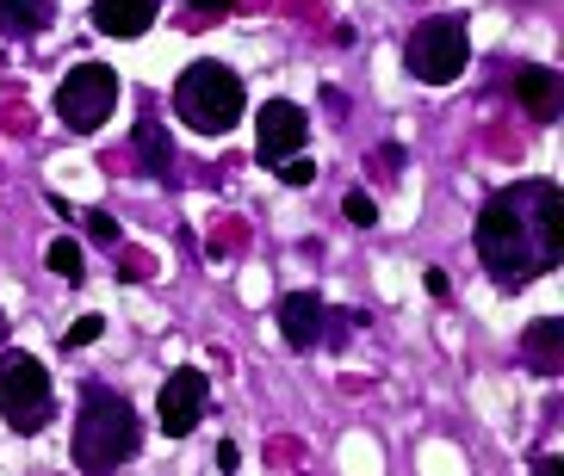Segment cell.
Masks as SVG:
<instances>
[{"label":"cell","mask_w":564,"mask_h":476,"mask_svg":"<svg viewBox=\"0 0 564 476\" xmlns=\"http://www.w3.org/2000/svg\"><path fill=\"white\" fill-rule=\"evenodd\" d=\"M478 261L502 291H521L528 279L564 261V192L552 180L502 186L478 211Z\"/></svg>","instance_id":"cell-1"},{"label":"cell","mask_w":564,"mask_h":476,"mask_svg":"<svg viewBox=\"0 0 564 476\" xmlns=\"http://www.w3.org/2000/svg\"><path fill=\"white\" fill-rule=\"evenodd\" d=\"M137 458V414L131 402H118L112 390H87L82 402V428H75V464L82 471H118Z\"/></svg>","instance_id":"cell-2"},{"label":"cell","mask_w":564,"mask_h":476,"mask_svg":"<svg viewBox=\"0 0 564 476\" xmlns=\"http://www.w3.org/2000/svg\"><path fill=\"white\" fill-rule=\"evenodd\" d=\"M242 106H249V99H242V81H236V68H224V63H193L181 81H174V112L205 136L236 131Z\"/></svg>","instance_id":"cell-3"},{"label":"cell","mask_w":564,"mask_h":476,"mask_svg":"<svg viewBox=\"0 0 564 476\" xmlns=\"http://www.w3.org/2000/svg\"><path fill=\"white\" fill-rule=\"evenodd\" d=\"M56 414V396H51V372L25 353L0 359V421L13 433H44Z\"/></svg>","instance_id":"cell-4"},{"label":"cell","mask_w":564,"mask_h":476,"mask_svg":"<svg viewBox=\"0 0 564 476\" xmlns=\"http://www.w3.org/2000/svg\"><path fill=\"white\" fill-rule=\"evenodd\" d=\"M403 56H410V75L429 87H447L465 75V63H471V37H465V19H422L410 32V44H403Z\"/></svg>","instance_id":"cell-5"},{"label":"cell","mask_w":564,"mask_h":476,"mask_svg":"<svg viewBox=\"0 0 564 476\" xmlns=\"http://www.w3.org/2000/svg\"><path fill=\"white\" fill-rule=\"evenodd\" d=\"M118 112V75L106 63H82L68 68V81L56 87V118H63L75 136H94L106 118Z\"/></svg>","instance_id":"cell-6"},{"label":"cell","mask_w":564,"mask_h":476,"mask_svg":"<svg viewBox=\"0 0 564 476\" xmlns=\"http://www.w3.org/2000/svg\"><path fill=\"white\" fill-rule=\"evenodd\" d=\"M205 402H212V378H205L199 365H181V372H167L162 396H155V414H162V433L167 440H186V433L205 421Z\"/></svg>","instance_id":"cell-7"},{"label":"cell","mask_w":564,"mask_h":476,"mask_svg":"<svg viewBox=\"0 0 564 476\" xmlns=\"http://www.w3.org/2000/svg\"><path fill=\"white\" fill-rule=\"evenodd\" d=\"M304 136H311V118H304V106H292V99H267V106H261V124H254L261 162H285V155H299Z\"/></svg>","instance_id":"cell-8"},{"label":"cell","mask_w":564,"mask_h":476,"mask_svg":"<svg viewBox=\"0 0 564 476\" xmlns=\"http://www.w3.org/2000/svg\"><path fill=\"white\" fill-rule=\"evenodd\" d=\"M514 99L528 106V118H540V124H552L558 118V106H564V81L552 75V68H514Z\"/></svg>","instance_id":"cell-9"},{"label":"cell","mask_w":564,"mask_h":476,"mask_svg":"<svg viewBox=\"0 0 564 476\" xmlns=\"http://www.w3.org/2000/svg\"><path fill=\"white\" fill-rule=\"evenodd\" d=\"M155 7L162 0H94V25L106 37H143L155 25Z\"/></svg>","instance_id":"cell-10"},{"label":"cell","mask_w":564,"mask_h":476,"mask_svg":"<svg viewBox=\"0 0 564 476\" xmlns=\"http://www.w3.org/2000/svg\"><path fill=\"white\" fill-rule=\"evenodd\" d=\"M280 334L292 346H316V334H323V297L316 291H292L280 303Z\"/></svg>","instance_id":"cell-11"},{"label":"cell","mask_w":564,"mask_h":476,"mask_svg":"<svg viewBox=\"0 0 564 476\" xmlns=\"http://www.w3.org/2000/svg\"><path fill=\"white\" fill-rule=\"evenodd\" d=\"M521 346H528V365L540 372V378H558V372H564V359H558V346H564V322H558V316H540V322L528 329V341H521Z\"/></svg>","instance_id":"cell-12"},{"label":"cell","mask_w":564,"mask_h":476,"mask_svg":"<svg viewBox=\"0 0 564 476\" xmlns=\"http://www.w3.org/2000/svg\"><path fill=\"white\" fill-rule=\"evenodd\" d=\"M51 0H0V37H32L44 32Z\"/></svg>","instance_id":"cell-13"},{"label":"cell","mask_w":564,"mask_h":476,"mask_svg":"<svg viewBox=\"0 0 564 476\" xmlns=\"http://www.w3.org/2000/svg\"><path fill=\"white\" fill-rule=\"evenodd\" d=\"M44 261H51V273H56V279H68V285H75V279H82V273H87L82 247L68 242V235H63V242H51V247H44Z\"/></svg>","instance_id":"cell-14"},{"label":"cell","mask_w":564,"mask_h":476,"mask_svg":"<svg viewBox=\"0 0 564 476\" xmlns=\"http://www.w3.org/2000/svg\"><path fill=\"white\" fill-rule=\"evenodd\" d=\"M137 148H143V167H150V174H167V155H174V148L162 143V131H155V124H143V131H137Z\"/></svg>","instance_id":"cell-15"},{"label":"cell","mask_w":564,"mask_h":476,"mask_svg":"<svg viewBox=\"0 0 564 476\" xmlns=\"http://www.w3.org/2000/svg\"><path fill=\"white\" fill-rule=\"evenodd\" d=\"M273 167H280L285 186H311L316 180V162H304V155H285V162H273Z\"/></svg>","instance_id":"cell-16"},{"label":"cell","mask_w":564,"mask_h":476,"mask_svg":"<svg viewBox=\"0 0 564 476\" xmlns=\"http://www.w3.org/2000/svg\"><path fill=\"white\" fill-rule=\"evenodd\" d=\"M100 334H106V322H100V316H82V322H75V329L63 334V346H94Z\"/></svg>","instance_id":"cell-17"},{"label":"cell","mask_w":564,"mask_h":476,"mask_svg":"<svg viewBox=\"0 0 564 476\" xmlns=\"http://www.w3.org/2000/svg\"><path fill=\"white\" fill-rule=\"evenodd\" d=\"M348 223H360V230H372V223H379V204H372L366 192H348Z\"/></svg>","instance_id":"cell-18"},{"label":"cell","mask_w":564,"mask_h":476,"mask_svg":"<svg viewBox=\"0 0 564 476\" xmlns=\"http://www.w3.org/2000/svg\"><path fill=\"white\" fill-rule=\"evenodd\" d=\"M87 235H94V242H118V223L106 211H94V217H87Z\"/></svg>","instance_id":"cell-19"},{"label":"cell","mask_w":564,"mask_h":476,"mask_svg":"<svg viewBox=\"0 0 564 476\" xmlns=\"http://www.w3.org/2000/svg\"><path fill=\"white\" fill-rule=\"evenodd\" d=\"M236 464H242V452L230 440H217V471H236Z\"/></svg>","instance_id":"cell-20"},{"label":"cell","mask_w":564,"mask_h":476,"mask_svg":"<svg viewBox=\"0 0 564 476\" xmlns=\"http://www.w3.org/2000/svg\"><path fill=\"white\" fill-rule=\"evenodd\" d=\"M193 7H199V13H230L236 0H193Z\"/></svg>","instance_id":"cell-21"},{"label":"cell","mask_w":564,"mask_h":476,"mask_svg":"<svg viewBox=\"0 0 564 476\" xmlns=\"http://www.w3.org/2000/svg\"><path fill=\"white\" fill-rule=\"evenodd\" d=\"M0 334H7V316H0Z\"/></svg>","instance_id":"cell-22"}]
</instances>
